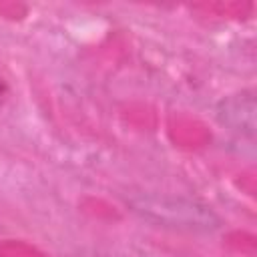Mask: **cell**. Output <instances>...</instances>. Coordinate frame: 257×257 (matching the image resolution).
Wrapping results in <instances>:
<instances>
[{
	"label": "cell",
	"instance_id": "6da1fadb",
	"mask_svg": "<svg viewBox=\"0 0 257 257\" xmlns=\"http://www.w3.org/2000/svg\"><path fill=\"white\" fill-rule=\"evenodd\" d=\"M133 209L163 227L185 229V231H213L219 227V217L205 203L183 199V197H137L131 199Z\"/></svg>",
	"mask_w": 257,
	"mask_h": 257
},
{
	"label": "cell",
	"instance_id": "7a4b0ae2",
	"mask_svg": "<svg viewBox=\"0 0 257 257\" xmlns=\"http://www.w3.org/2000/svg\"><path fill=\"white\" fill-rule=\"evenodd\" d=\"M255 114H257V106H255L253 92H241V94L227 96L217 106V118L223 126L235 133H241L243 137H251V139L257 126Z\"/></svg>",
	"mask_w": 257,
	"mask_h": 257
},
{
	"label": "cell",
	"instance_id": "3957f363",
	"mask_svg": "<svg viewBox=\"0 0 257 257\" xmlns=\"http://www.w3.org/2000/svg\"><path fill=\"white\" fill-rule=\"evenodd\" d=\"M6 96H8V86H6V82L0 78V104L6 100Z\"/></svg>",
	"mask_w": 257,
	"mask_h": 257
}]
</instances>
